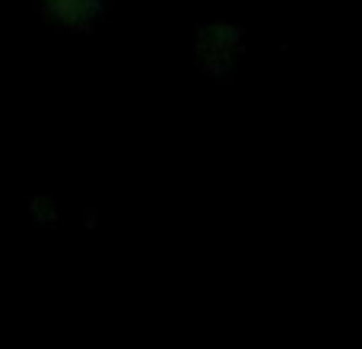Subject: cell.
<instances>
[{
    "mask_svg": "<svg viewBox=\"0 0 362 349\" xmlns=\"http://www.w3.org/2000/svg\"><path fill=\"white\" fill-rule=\"evenodd\" d=\"M89 0H45V10L54 19H64V23H76V19L86 13Z\"/></svg>",
    "mask_w": 362,
    "mask_h": 349,
    "instance_id": "obj_1",
    "label": "cell"
}]
</instances>
